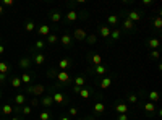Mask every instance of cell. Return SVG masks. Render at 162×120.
Listing matches in <instances>:
<instances>
[{
    "label": "cell",
    "instance_id": "obj_31",
    "mask_svg": "<svg viewBox=\"0 0 162 120\" xmlns=\"http://www.w3.org/2000/svg\"><path fill=\"white\" fill-rule=\"evenodd\" d=\"M0 73H3V75L10 73V65L7 62H0Z\"/></svg>",
    "mask_w": 162,
    "mask_h": 120
},
{
    "label": "cell",
    "instance_id": "obj_32",
    "mask_svg": "<svg viewBox=\"0 0 162 120\" xmlns=\"http://www.w3.org/2000/svg\"><path fill=\"white\" fill-rule=\"evenodd\" d=\"M20 78H21V83H24V85H29L31 80H33V76L29 73H23V76H20Z\"/></svg>",
    "mask_w": 162,
    "mask_h": 120
},
{
    "label": "cell",
    "instance_id": "obj_21",
    "mask_svg": "<svg viewBox=\"0 0 162 120\" xmlns=\"http://www.w3.org/2000/svg\"><path fill=\"white\" fill-rule=\"evenodd\" d=\"M33 60H34L36 65H44V62H45V55H44V54H34Z\"/></svg>",
    "mask_w": 162,
    "mask_h": 120
},
{
    "label": "cell",
    "instance_id": "obj_29",
    "mask_svg": "<svg viewBox=\"0 0 162 120\" xmlns=\"http://www.w3.org/2000/svg\"><path fill=\"white\" fill-rule=\"evenodd\" d=\"M120 36H122V31H120V29H112V31H110V36H109L110 42H112V41H117Z\"/></svg>",
    "mask_w": 162,
    "mask_h": 120
},
{
    "label": "cell",
    "instance_id": "obj_15",
    "mask_svg": "<svg viewBox=\"0 0 162 120\" xmlns=\"http://www.w3.org/2000/svg\"><path fill=\"white\" fill-rule=\"evenodd\" d=\"M91 71H94L97 76H104L107 73V67H104V65H97V67H91Z\"/></svg>",
    "mask_w": 162,
    "mask_h": 120
},
{
    "label": "cell",
    "instance_id": "obj_41",
    "mask_svg": "<svg viewBox=\"0 0 162 120\" xmlns=\"http://www.w3.org/2000/svg\"><path fill=\"white\" fill-rule=\"evenodd\" d=\"M149 57L154 59V60H157V59L160 57V54H159V50H151V52H149Z\"/></svg>",
    "mask_w": 162,
    "mask_h": 120
},
{
    "label": "cell",
    "instance_id": "obj_12",
    "mask_svg": "<svg viewBox=\"0 0 162 120\" xmlns=\"http://www.w3.org/2000/svg\"><path fill=\"white\" fill-rule=\"evenodd\" d=\"M59 41L62 42L63 47H70L73 39H71V34H62V38H59Z\"/></svg>",
    "mask_w": 162,
    "mask_h": 120
},
{
    "label": "cell",
    "instance_id": "obj_5",
    "mask_svg": "<svg viewBox=\"0 0 162 120\" xmlns=\"http://www.w3.org/2000/svg\"><path fill=\"white\" fill-rule=\"evenodd\" d=\"M125 15V18H128L130 21H139L141 20V16H143V13L141 12H138V10H131V12H127V13H123Z\"/></svg>",
    "mask_w": 162,
    "mask_h": 120
},
{
    "label": "cell",
    "instance_id": "obj_52",
    "mask_svg": "<svg viewBox=\"0 0 162 120\" xmlns=\"http://www.w3.org/2000/svg\"><path fill=\"white\" fill-rule=\"evenodd\" d=\"M10 120H21V118H20V117H12Z\"/></svg>",
    "mask_w": 162,
    "mask_h": 120
},
{
    "label": "cell",
    "instance_id": "obj_8",
    "mask_svg": "<svg viewBox=\"0 0 162 120\" xmlns=\"http://www.w3.org/2000/svg\"><path fill=\"white\" fill-rule=\"evenodd\" d=\"M92 112H94V115H101V114H104V112H106V104L101 102V101H97V102L92 106Z\"/></svg>",
    "mask_w": 162,
    "mask_h": 120
},
{
    "label": "cell",
    "instance_id": "obj_17",
    "mask_svg": "<svg viewBox=\"0 0 162 120\" xmlns=\"http://www.w3.org/2000/svg\"><path fill=\"white\" fill-rule=\"evenodd\" d=\"M50 21L52 23H60L62 21V13L59 12V10H54V12H50Z\"/></svg>",
    "mask_w": 162,
    "mask_h": 120
},
{
    "label": "cell",
    "instance_id": "obj_37",
    "mask_svg": "<svg viewBox=\"0 0 162 120\" xmlns=\"http://www.w3.org/2000/svg\"><path fill=\"white\" fill-rule=\"evenodd\" d=\"M20 110L23 112V115H31V112H33V107H29V106H23Z\"/></svg>",
    "mask_w": 162,
    "mask_h": 120
},
{
    "label": "cell",
    "instance_id": "obj_22",
    "mask_svg": "<svg viewBox=\"0 0 162 120\" xmlns=\"http://www.w3.org/2000/svg\"><path fill=\"white\" fill-rule=\"evenodd\" d=\"M39 104L44 106V107H50L54 104V101H52V96H44L41 101H39Z\"/></svg>",
    "mask_w": 162,
    "mask_h": 120
},
{
    "label": "cell",
    "instance_id": "obj_35",
    "mask_svg": "<svg viewBox=\"0 0 162 120\" xmlns=\"http://www.w3.org/2000/svg\"><path fill=\"white\" fill-rule=\"evenodd\" d=\"M24 29H26L28 33H31V31H34V29H36V23L29 20V21L26 23V26H24Z\"/></svg>",
    "mask_w": 162,
    "mask_h": 120
},
{
    "label": "cell",
    "instance_id": "obj_23",
    "mask_svg": "<svg viewBox=\"0 0 162 120\" xmlns=\"http://www.w3.org/2000/svg\"><path fill=\"white\" fill-rule=\"evenodd\" d=\"M151 23H152V26H154L156 29H160V28H162V16H160V13H157L156 18H154Z\"/></svg>",
    "mask_w": 162,
    "mask_h": 120
},
{
    "label": "cell",
    "instance_id": "obj_18",
    "mask_svg": "<svg viewBox=\"0 0 162 120\" xmlns=\"http://www.w3.org/2000/svg\"><path fill=\"white\" fill-rule=\"evenodd\" d=\"M80 18V15H78V12H75V10H70V12H66V21L68 23H73V21H76Z\"/></svg>",
    "mask_w": 162,
    "mask_h": 120
},
{
    "label": "cell",
    "instance_id": "obj_46",
    "mask_svg": "<svg viewBox=\"0 0 162 120\" xmlns=\"http://www.w3.org/2000/svg\"><path fill=\"white\" fill-rule=\"evenodd\" d=\"M3 5L5 7H12L13 5V0H3Z\"/></svg>",
    "mask_w": 162,
    "mask_h": 120
},
{
    "label": "cell",
    "instance_id": "obj_11",
    "mask_svg": "<svg viewBox=\"0 0 162 120\" xmlns=\"http://www.w3.org/2000/svg\"><path fill=\"white\" fill-rule=\"evenodd\" d=\"M71 65H73V62H71L70 59H60V62H59L60 71H66V68H70Z\"/></svg>",
    "mask_w": 162,
    "mask_h": 120
},
{
    "label": "cell",
    "instance_id": "obj_38",
    "mask_svg": "<svg viewBox=\"0 0 162 120\" xmlns=\"http://www.w3.org/2000/svg\"><path fill=\"white\" fill-rule=\"evenodd\" d=\"M86 41H88V44H89V45H92V44H96L97 36H96V34H89L88 38H86Z\"/></svg>",
    "mask_w": 162,
    "mask_h": 120
},
{
    "label": "cell",
    "instance_id": "obj_26",
    "mask_svg": "<svg viewBox=\"0 0 162 120\" xmlns=\"http://www.w3.org/2000/svg\"><path fill=\"white\" fill-rule=\"evenodd\" d=\"M118 23V16L117 15H109L107 16V26L110 28V26H115Z\"/></svg>",
    "mask_w": 162,
    "mask_h": 120
},
{
    "label": "cell",
    "instance_id": "obj_2",
    "mask_svg": "<svg viewBox=\"0 0 162 120\" xmlns=\"http://www.w3.org/2000/svg\"><path fill=\"white\" fill-rule=\"evenodd\" d=\"M86 38H88V33H86V29L84 28H76V29L73 31V34H71V39L73 41H86Z\"/></svg>",
    "mask_w": 162,
    "mask_h": 120
},
{
    "label": "cell",
    "instance_id": "obj_40",
    "mask_svg": "<svg viewBox=\"0 0 162 120\" xmlns=\"http://www.w3.org/2000/svg\"><path fill=\"white\" fill-rule=\"evenodd\" d=\"M76 115H78V109H76V107H70L68 109V117L71 118V117H76Z\"/></svg>",
    "mask_w": 162,
    "mask_h": 120
},
{
    "label": "cell",
    "instance_id": "obj_16",
    "mask_svg": "<svg viewBox=\"0 0 162 120\" xmlns=\"http://www.w3.org/2000/svg\"><path fill=\"white\" fill-rule=\"evenodd\" d=\"M159 44H160L159 38H151V39H148V47H149L151 50H157Z\"/></svg>",
    "mask_w": 162,
    "mask_h": 120
},
{
    "label": "cell",
    "instance_id": "obj_6",
    "mask_svg": "<svg viewBox=\"0 0 162 120\" xmlns=\"http://www.w3.org/2000/svg\"><path fill=\"white\" fill-rule=\"evenodd\" d=\"M113 109H115L117 114H128V104L123 102V101H117Z\"/></svg>",
    "mask_w": 162,
    "mask_h": 120
},
{
    "label": "cell",
    "instance_id": "obj_1",
    "mask_svg": "<svg viewBox=\"0 0 162 120\" xmlns=\"http://www.w3.org/2000/svg\"><path fill=\"white\" fill-rule=\"evenodd\" d=\"M55 80L62 86H66V85H70V83H71V76L66 71H59V73H57V76H55Z\"/></svg>",
    "mask_w": 162,
    "mask_h": 120
},
{
    "label": "cell",
    "instance_id": "obj_49",
    "mask_svg": "<svg viewBox=\"0 0 162 120\" xmlns=\"http://www.w3.org/2000/svg\"><path fill=\"white\" fill-rule=\"evenodd\" d=\"M81 120H96V117H84V118H81Z\"/></svg>",
    "mask_w": 162,
    "mask_h": 120
},
{
    "label": "cell",
    "instance_id": "obj_43",
    "mask_svg": "<svg viewBox=\"0 0 162 120\" xmlns=\"http://www.w3.org/2000/svg\"><path fill=\"white\" fill-rule=\"evenodd\" d=\"M34 49H37V50H42V49H44V42H42V41H36V44H34Z\"/></svg>",
    "mask_w": 162,
    "mask_h": 120
},
{
    "label": "cell",
    "instance_id": "obj_36",
    "mask_svg": "<svg viewBox=\"0 0 162 120\" xmlns=\"http://www.w3.org/2000/svg\"><path fill=\"white\" fill-rule=\"evenodd\" d=\"M47 42H49V44L59 42V36H57V34H49V36H47Z\"/></svg>",
    "mask_w": 162,
    "mask_h": 120
},
{
    "label": "cell",
    "instance_id": "obj_44",
    "mask_svg": "<svg viewBox=\"0 0 162 120\" xmlns=\"http://www.w3.org/2000/svg\"><path fill=\"white\" fill-rule=\"evenodd\" d=\"M57 73H59L57 70H49V71H47V76H50V78H55V76H57Z\"/></svg>",
    "mask_w": 162,
    "mask_h": 120
},
{
    "label": "cell",
    "instance_id": "obj_7",
    "mask_svg": "<svg viewBox=\"0 0 162 120\" xmlns=\"http://www.w3.org/2000/svg\"><path fill=\"white\" fill-rule=\"evenodd\" d=\"M52 101H54V104H63V102H66V97H65V94L63 93H60V91H55V93L52 94Z\"/></svg>",
    "mask_w": 162,
    "mask_h": 120
},
{
    "label": "cell",
    "instance_id": "obj_30",
    "mask_svg": "<svg viewBox=\"0 0 162 120\" xmlns=\"http://www.w3.org/2000/svg\"><path fill=\"white\" fill-rule=\"evenodd\" d=\"M2 114H3V115H10V114H13V106H10V104H3V106H2Z\"/></svg>",
    "mask_w": 162,
    "mask_h": 120
},
{
    "label": "cell",
    "instance_id": "obj_53",
    "mask_svg": "<svg viewBox=\"0 0 162 120\" xmlns=\"http://www.w3.org/2000/svg\"><path fill=\"white\" fill-rule=\"evenodd\" d=\"M0 45H2V38H0Z\"/></svg>",
    "mask_w": 162,
    "mask_h": 120
},
{
    "label": "cell",
    "instance_id": "obj_9",
    "mask_svg": "<svg viewBox=\"0 0 162 120\" xmlns=\"http://www.w3.org/2000/svg\"><path fill=\"white\" fill-rule=\"evenodd\" d=\"M110 31H112V28H109L107 24H101L99 26V34H101V38H104V39H107L110 36Z\"/></svg>",
    "mask_w": 162,
    "mask_h": 120
},
{
    "label": "cell",
    "instance_id": "obj_48",
    "mask_svg": "<svg viewBox=\"0 0 162 120\" xmlns=\"http://www.w3.org/2000/svg\"><path fill=\"white\" fill-rule=\"evenodd\" d=\"M59 120H71V118H70V117H68V115H62V117H60V118H59Z\"/></svg>",
    "mask_w": 162,
    "mask_h": 120
},
{
    "label": "cell",
    "instance_id": "obj_13",
    "mask_svg": "<svg viewBox=\"0 0 162 120\" xmlns=\"http://www.w3.org/2000/svg\"><path fill=\"white\" fill-rule=\"evenodd\" d=\"M37 33H39V36H42V38H47V36L50 34V26L49 24H41L37 28Z\"/></svg>",
    "mask_w": 162,
    "mask_h": 120
},
{
    "label": "cell",
    "instance_id": "obj_24",
    "mask_svg": "<svg viewBox=\"0 0 162 120\" xmlns=\"http://www.w3.org/2000/svg\"><path fill=\"white\" fill-rule=\"evenodd\" d=\"M143 107H144V110H146L148 114H154V112H156V104L149 102V101H148V102H144V104H143Z\"/></svg>",
    "mask_w": 162,
    "mask_h": 120
},
{
    "label": "cell",
    "instance_id": "obj_19",
    "mask_svg": "<svg viewBox=\"0 0 162 120\" xmlns=\"http://www.w3.org/2000/svg\"><path fill=\"white\" fill-rule=\"evenodd\" d=\"M24 102H26V96H24L23 93H20V94H16V96H15V104H16L18 107H23V106H24Z\"/></svg>",
    "mask_w": 162,
    "mask_h": 120
},
{
    "label": "cell",
    "instance_id": "obj_3",
    "mask_svg": "<svg viewBox=\"0 0 162 120\" xmlns=\"http://www.w3.org/2000/svg\"><path fill=\"white\" fill-rule=\"evenodd\" d=\"M28 93L29 94H33V96H41V94H44V91H45V86L44 85H31V86H28Z\"/></svg>",
    "mask_w": 162,
    "mask_h": 120
},
{
    "label": "cell",
    "instance_id": "obj_45",
    "mask_svg": "<svg viewBox=\"0 0 162 120\" xmlns=\"http://www.w3.org/2000/svg\"><path fill=\"white\" fill-rule=\"evenodd\" d=\"M117 120H128V117H127V114H118Z\"/></svg>",
    "mask_w": 162,
    "mask_h": 120
},
{
    "label": "cell",
    "instance_id": "obj_42",
    "mask_svg": "<svg viewBox=\"0 0 162 120\" xmlns=\"http://www.w3.org/2000/svg\"><path fill=\"white\" fill-rule=\"evenodd\" d=\"M39 106V99L37 97H33L31 101H29V107H37Z\"/></svg>",
    "mask_w": 162,
    "mask_h": 120
},
{
    "label": "cell",
    "instance_id": "obj_34",
    "mask_svg": "<svg viewBox=\"0 0 162 120\" xmlns=\"http://www.w3.org/2000/svg\"><path fill=\"white\" fill-rule=\"evenodd\" d=\"M39 120H52V114L47 112V110H44V112L39 114Z\"/></svg>",
    "mask_w": 162,
    "mask_h": 120
},
{
    "label": "cell",
    "instance_id": "obj_25",
    "mask_svg": "<svg viewBox=\"0 0 162 120\" xmlns=\"http://www.w3.org/2000/svg\"><path fill=\"white\" fill-rule=\"evenodd\" d=\"M10 83H12V88H15V89H18V88H21V78L20 76H12V80H10Z\"/></svg>",
    "mask_w": 162,
    "mask_h": 120
},
{
    "label": "cell",
    "instance_id": "obj_10",
    "mask_svg": "<svg viewBox=\"0 0 162 120\" xmlns=\"http://www.w3.org/2000/svg\"><path fill=\"white\" fill-rule=\"evenodd\" d=\"M89 60H91V67L102 65V57H101V54H92V55H89Z\"/></svg>",
    "mask_w": 162,
    "mask_h": 120
},
{
    "label": "cell",
    "instance_id": "obj_47",
    "mask_svg": "<svg viewBox=\"0 0 162 120\" xmlns=\"http://www.w3.org/2000/svg\"><path fill=\"white\" fill-rule=\"evenodd\" d=\"M7 80V75H3V73H0V83H3Z\"/></svg>",
    "mask_w": 162,
    "mask_h": 120
},
{
    "label": "cell",
    "instance_id": "obj_39",
    "mask_svg": "<svg viewBox=\"0 0 162 120\" xmlns=\"http://www.w3.org/2000/svg\"><path fill=\"white\" fill-rule=\"evenodd\" d=\"M138 101H139V97H138L136 94H130V96H128V102H130V104H138Z\"/></svg>",
    "mask_w": 162,
    "mask_h": 120
},
{
    "label": "cell",
    "instance_id": "obj_27",
    "mask_svg": "<svg viewBox=\"0 0 162 120\" xmlns=\"http://www.w3.org/2000/svg\"><path fill=\"white\" fill-rule=\"evenodd\" d=\"M149 102H152V104H156L157 101H159V93L157 91H149Z\"/></svg>",
    "mask_w": 162,
    "mask_h": 120
},
{
    "label": "cell",
    "instance_id": "obj_51",
    "mask_svg": "<svg viewBox=\"0 0 162 120\" xmlns=\"http://www.w3.org/2000/svg\"><path fill=\"white\" fill-rule=\"evenodd\" d=\"M0 15H3V7L0 5Z\"/></svg>",
    "mask_w": 162,
    "mask_h": 120
},
{
    "label": "cell",
    "instance_id": "obj_14",
    "mask_svg": "<svg viewBox=\"0 0 162 120\" xmlns=\"http://www.w3.org/2000/svg\"><path fill=\"white\" fill-rule=\"evenodd\" d=\"M78 94H80L81 99H89V97L92 96V89H91V88H80Z\"/></svg>",
    "mask_w": 162,
    "mask_h": 120
},
{
    "label": "cell",
    "instance_id": "obj_4",
    "mask_svg": "<svg viewBox=\"0 0 162 120\" xmlns=\"http://www.w3.org/2000/svg\"><path fill=\"white\" fill-rule=\"evenodd\" d=\"M112 83H113V76H102L97 81V85H99L101 89H109L112 86Z\"/></svg>",
    "mask_w": 162,
    "mask_h": 120
},
{
    "label": "cell",
    "instance_id": "obj_33",
    "mask_svg": "<svg viewBox=\"0 0 162 120\" xmlns=\"http://www.w3.org/2000/svg\"><path fill=\"white\" fill-rule=\"evenodd\" d=\"M20 67H21V68H24V70H26V68H29V67H31L29 59H26V57H24V59H21V60H20Z\"/></svg>",
    "mask_w": 162,
    "mask_h": 120
},
{
    "label": "cell",
    "instance_id": "obj_50",
    "mask_svg": "<svg viewBox=\"0 0 162 120\" xmlns=\"http://www.w3.org/2000/svg\"><path fill=\"white\" fill-rule=\"evenodd\" d=\"M5 52V47H3V45H0V55H2Z\"/></svg>",
    "mask_w": 162,
    "mask_h": 120
},
{
    "label": "cell",
    "instance_id": "obj_28",
    "mask_svg": "<svg viewBox=\"0 0 162 120\" xmlns=\"http://www.w3.org/2000/svg\"><path fill=\"white\" fill-rule=\"evenodd\" d=\"M133 28H135V23L130 21L128 18H125V20H123V29H125V31H131Z\"/></svg>",
    "mask_w": 162,
    "mask_h": 120
},
{
    "label": "cell",
    "instance_id": "obj_20",
    "mask_svg": "<svg viewBox=\"0 0 162 120\" xmlns=\"http://www.w3.org/2000/svg\"><path fill=\"white\" fill-rule=\"evenodd\" d=\"M84 85H86V76H84V75H78V76L75 78V86L84 88Z\"/></svg>",
    "mask_w": 162,
    "mask_h": 120
}]
</instances>
